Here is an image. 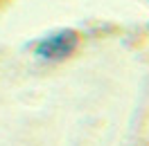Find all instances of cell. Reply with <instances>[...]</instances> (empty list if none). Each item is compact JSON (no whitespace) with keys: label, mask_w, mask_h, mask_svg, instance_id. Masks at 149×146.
<instances>
[{"label":"cell","mask_w":149,"mask_h":146,"mask_svg":"<svg viewBox=\"0 0 149 146\" xmlns=\"http://www.w3.org/2000/svg\"><path fill=\"white\" fill-rule=\"evenodd\" d=\"M79 45V36L72 29H56L36 43V56L43 61H63Z\"/></svg>","instance_id":"6da1fadb"}]
</instances>
